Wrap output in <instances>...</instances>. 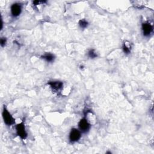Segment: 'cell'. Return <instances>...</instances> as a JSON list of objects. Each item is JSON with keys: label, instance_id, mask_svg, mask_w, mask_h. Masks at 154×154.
Wrapping results in <instances>:
<instances>
[{"label": "cell", "instance_id": "cell-7", "mask_svg": "<svg viewBox=\"0 0 154 154\" xmlns=\"http://www.w3.org/2000/svg\"><path fill=\"white\" fill-rule=\"evenodd\" d=\"M48 84L54 90H59L63 87V83L61 81H50Z\"/></svg>", "mask_w": 154, "mask_h": 154}, {"label": "cell", "instance_id": "cell-1", "mask_svg": "<svg viewBox=\"0 0 154 154\" xmlns=\"http://www.w3.org/2000/svg\"><path fill=\"white\" fill-rule=\"evenodd\" d=\"M3 117L4 123L8 126L12 125L15 123V119L12 116V115H10V113L5 107H4L3 111Z\"/></svg>", "mask_w": 154, "mask_h": 154}, {"label": "cell", "instance_id": "cell-4", "mask_svg": "<svg viewBox=\"0 0 154 154\" xmlns=\"http://www.w3.org/2000/svg\"><path fill=\"white\" fill-rule=\"evenodd\" d=\"M78 127L81 131L83 132H86L89 130L90 128V125L88 122L87 120L84 118V119H82L79 121V124H78Z\"/></svg>", "mask_w": 154, "mask_h": 154}, {"label": "cell", "instance_id": "cell-11", "mask_svg": "<svg viewBox=\"0 0 154 154\" xmlns=\"http://www.w3.org/2000/svg\"><path fill=\"white\" fill-rule=\"evenodd\" d=\"M123 50H124V53L126 54H129L131 52V48L129 46H127V45L125 44V43L123 45Z\"/></svg>", "mask_w": 154, "mask_h": 154}, {"label": "cell", "instance_id": "cell-10", "mask_svg": "<svg viewBox=\"0 0 154 154\" xmlns=\"http://www.w3.org/2000/svg\"><path fill=\"white\" fill-rule=\"evenodd\" d=\"M88 56L91 58H96L97 57V54L95 53V51L94 49L90 50L88 53Z\"/></svg>", "mask_w": 154, "mask_h": 154}, {"label": "cell", "instance_id": "cell-6", "mask_svg": "<svg viewBox=\"0 0 154 154\" xmlns=\"http://www.w3.org/2000/svg\"><path fill=\"white\" fill-rule=\"evenodd\" d=\"M20 12H21V6L20 4L16 3L11 6V13L13 16H19Z\"/></svg>", "mask_w": 154, "mask_h": 154}, {"label": "cell", "instance_id": "cell-12", "mask_svg": "<svg viewBox=\"0 0 154 154\" xmlns=\"http://www.w3.org/2000/svg\"><path fill=\"white\" fill-rule=\"evenodd\" d=\"M6 38H1V45L2 46H4L6 44Z\"/></svg>", "mask_w": 154, "mask_h": 154}, {"label": "cell", "instance_id": "cell-5", "mask_svg": "<svg viewBox=\"0 0 154 154\" xmlns=\"http://www.w3.org/2000/svg\"><path fill=\"white\" fill-rule=\"evenodd\" d=\"M143 34L145 36H149L152 32L153 27L149 23H144L142 25Z\"/></svg>", "mask_w": 154, "mask_h": 154}, {"label": "cell", "instance_id": "cell-9", "mask_svg": "<svg viewBox=\"0 0 154 154\" xmlns=\"http://www.w3.org/2000/svg\"><path fill=\"white\" fill-rule=\"evenodd\" d=\"M79 26L81 27V28H85L88 25V22L87 21V20H86L85 19H81V20H79Z\"/></svg>", "mask_w": 154, "mask_h": 154}, {"label": "cell", "instance_id": "cell-8", "mask_svg": "<svg viewBox=\"0 0 154 154\" xmlns=\"http://www.w3.org/2000/svg\"><path fill=\"white\" fill-rule=\"evenodd\" d=\"M44 59H45L48 62H52L54 60V56L50 53H48L45 54L42 57Z\"/></svg>", "mask_w": 154, "mask_h": 154}, {"label": "cell", "instance_id": "cell-3", "mask_svg": "<svg viewBox=\"0 0 154 154\" xmlns=\"http://www.w3.org/2000/svg\"><path fill=\"white\" fill-rule=\"evenodd\" d=\"M81 132L77 129H72L69 134V139L71 142L78 141L81 138Z\"/></svg>", "mask_w": 154, "mask_h": 154}, {"label": "cell", "instance_id": "cell-2", "mask_svg": "<svg viewBox=\"0 0 154 154\" xmlns=\"http://www.w3.org/2000/svg\"><path fill=\"white\" fill-rule=\"evenodd\" d=\"M16 133L22 139H26L27 136V132L25 131V126L23 123L19 124L16 126Z\"/></svg>", "mask_w": 154, "mask_h": 154}]
</instances>
